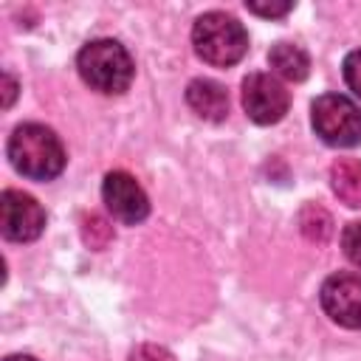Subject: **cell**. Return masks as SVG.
I'll list each match as a JSON object with an SVG mask.
<instances>
[{"label":"cell","mask_w":361,"mask_h":361,"mask_svg":"<svg viewBox=\"0 0 361 361\" xmlns=\"http://www.w3.org/2000/svg\"><path fill=\"white\" fill-rule=\"evenodd\" d=\"M11 166L31 180H51L65 169V147L45 124H20L8 138Z\"/></svg>","instance_id":"1"},{"label":"cell","mask_w":361,"mask_h":361,"mask_svg":"<svg viewBox=\"0 0 361 361\" xmlns=\"http://www.w3.org/2000/svg\"><path fill=\"white\" fill-rule=\"evenodd\" d=\"M76 68H79L82 82L87 87L104 93V96L124 93L133 82V73H135L133 56L118 39L87 42L76 56Z\"/></svg>","instance_id":"2"},{"label":"cell","mask_w":361,"mask_h":361,"mask_svg":"<svg viewBox=\"0 0 361 361\" xmlns=\"http://www.w3.org/2000/svg\"><path fill=\"white\" fill-rule=\"evenodd\" d=\"M192 45L203 62L228 68L245 56L248 34L237 17L226 11H206L192 25Z\"/></svg>","instance_id":"3"},{"label":"cell","mask_w":361,"mask_h":361,"mask_svg":"<svg viewBox=\"0 0 361 361\" xmlns=\"http://www.w3.org/2000/svg\"><path fill=\"white\" fill-rule=\"evenodd\" d=\"M316 135L330 147H355L361 141V107L344 93H324L310 107Z\"/></svg>","instance_id":"4"},{"label":"cell","mask_w":361,"mask_h":361,"mask_svg":"<svg viewBox=\"0 0 361 361\" xmlns=\"http://www.w3.org/2000/svg\"><path fill=\"white\" fill-rule=\"evenodd\" d=\"M243 107L257 124H276L290 107V93L271 73H248L243 79Z\"/></svg>","instance_id":"5"},{"label":"cell","mask_w":361,"mask_h":361,"mask_svg":"<svg viewBox=\"0 0 361 361\" xmlns=\"http://www.w3.org/2000/svg\"><path fill=\"white\" fill-rule=\"evenodd\" d=\"M45 228V212L42 206L20 192V189H6L0 197V231L11 243H31L42 234Z\"/></svg>","instance_id":"6"},{"label":"cell","mask_w":361,"mask_h":361,"mask_svg":"<svg viewBox=\"0 0 361 361\" xmlns=\"http://www.w3.org/2000/svg\"><path fill=\"white\" fill-rule=\"evenodd\" d=\"M102 200H104L107 212L113 214V220H118L124 226H135V223H141L149 214V197H147V192L141 189V183L133 175H127L121 169L104 175Z\"/></svg>","instance_id":"7"},{"label":"cell","mask_w":361,"mask_h":361,"mask_svg":"<svg viewBox=\"0 0 361 361\" xmlns=\"http://www.w3.org/2000/svg\"><path fill=\"white\" fill-rule=\"evenodd\" d=\"M319 302L336 324L347 330H361V276L358 274L327 276L319 290Z\"/></svg>","instance_id":"8"},{"label":"cell","mask_w":361,"mask_h":361,"mask_svg":"<svg viewBox=\"0 0 361 361\" xmlns=\"http://www.w3.org/2000/svg\"><path fill=\"white\" fill-rule=\"evenodd\" d=\"M186 104L206 121H223L228 113V93L214 79H192L186 87Z\"/></svg>","instance_id":"9"},{"label":"cell","mask_w":361,"mask_h":361,"mask_svg":"<svg viewBox=\"0 0 361 361\" xmlns=\"http://www.w3.org/2000/svg\"><path fill=\"white\" fill-rule=\"evenodd\" d=\"M330 186L341 203L350 209L361 206V161L355 158H338L330 166Z\"/></svg>","instance_id":"10"},{"label":"cell","mask_w":361,"mask_h":361,"mask_svg":"<svg viewBox=\"0 0 361 361\" xmlns=\"http://www.w3.org/2000/svg\"><path fill=\"white\" fill-rule=\"evenodd\" d=\"M268 65L274 68V73H279L282 79L288 82H302L307 79V71H310V56L293 45V42H276L268 54Z\"/></svg>","instance_id":"11"},{"label":"cell","mask_w":361,"mask_h":361,"mask_svg":"<svg viewBox=\"0 0 361 361\" xmlns=\"http://www.w3.org/2000/svg\"><path fill=\"white\" fill-rule=\"evenodd\" d=\"M299 228L310 243H327L333 234V217L319 203H307L299 212Z\"/></svg>","instance_id":"12"},{"label":"cell","mask_w":361,"mask_h":361,"mask_svg":"<svg viewBox=\"0 0 361 361\" xmlns=\"http://www.w3.org/2000/svg\"><path fill=\"white\" fill-rule=\"evenodd\" d=\"M82 240H85V245H90L96 251L107 248L110 240H113V223L104 214H99V212L85 214L82 217Z\"/></svg>","instance_id":"13"},{"label":"cell","mask_w":361,"mask_h":361,"mask_svg":"<svg viewBox=\"0 0 361 361\" xmlns=\"http://www.w3.org/2000/svg\"><path fill=\"white\" fill-rule=\"evenodd\" d=\"M341 248H344V257L361 268V220L350 223L344 231H341Z\"/></svg>","instance_id":"14"},{"label":"cell","mask_w":361,"mask_h":361,"mask_svg":"<svg viewBox=\"0 0 361 361\" xmlns=\"http://www.w3.org/2000/svg\"><path fill=\"white\" fill-rule=\"evenodd\" d=\"M344 82L355 99H361V48L344 56Z\"/></svg>","instance_id":"15"},{"label":"cell","mask_w":361,"mask_h":361,"mask_svg":"<svg viewBox=\"0 0 361 361\" xmlns=\"http://www.w3.org/2000/svg\"><path fill=\"white\" fill-rule=\"evenodd\" d=\"M127 361H175V355L161 344H138Z\"/></svg>","instance_id":"16"},{"label":"cell","mask_w":361,"mask_h":361,"mask_svg":"<svg viewBox=\"0 0 361 361\" xmlns=\"http://www.w3.org/2000/svg\"><path fill=\"white\" fill-rule=\"evenodd\" d=\"M248 11L254 14H262V17H282L293 8V3H271V6H262V3H245Z\"/></svg>","instance_id":"17"},{"label":"cell","mask_w":361,"mask_h":361,"mask_svg":"<svg viewBox=\"0 0 361 361\" xmlns=\"http://www.w3.org/2000/svg\"><path fill=\"white\" fill-rule=\"evenodd\" d=\"M14 93H17V85L8 73H3V107H8L14 102Z\"/></svg>","instance_id":"18"},{"label":"cell","mask_w":361,"mask_h":361,"mask_svg":"<svg viewBox=\"0 0 361 361\" xmlns=\"http://www.w3.org/2000/svg\"><path fill=\"white\" fill-rule=\"evenodd\" d=\"M6 361H37V358H31V355H8Z\"/></svg>","instance_id":"19"}]
</instances>
